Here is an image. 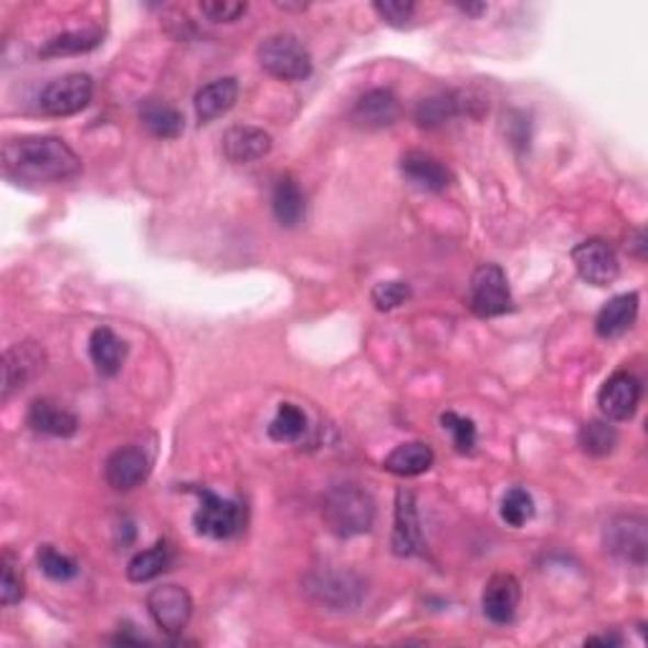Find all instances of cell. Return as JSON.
Wrapping results in <instances>:
<instances>
[{
    "mask_svg": "<svg viewBox=\"0 0 648 648\" xmlns=\"http://www.w3.org/2000/svg\"><path fill=\"white\" fill-rule=\"evenodd\" d=\"M471 104L477 102H471V97L463 91H438V94L421 99L413 118L423 130H438L461 114H469Z\"/></svg>",
    "mask_w": 648,
    "mask_h": 648,
    "instance_id": "17",
    "label": "cell"
},
{
    "mask_svg": "<svg viewBox=\"0 0 648 648\" xmlns=\"http://www.w3.org/2000/svg\"><path fill=\"white\" fill-rule=\"evenodd\" d=\"M638 320V294H618L603 304V310L595 317V332L603 339H613L626 335Z\"/></svg>",
    "mask_w": 648,
    "mask_h": 648,
    "instance_id": "21",
    "label": "cell"
},
{
    "mask_svg": "<svg viewBox=\"0 0 648 648\" xmlns=\"http://www.w3.org/2000/svg\"><path fill=\"white\" fill-rule=\"evenodd\" d=\"M256 59L266 74L281 81H304L312 74V56L292 33H277L261 41Z\"/></svg>",
    "mask_w": 648,
    "mask_h": 648,
    "instance_id": "3",
    "label": "cell"
},
{
    "mask_svg": "<svg viewBox=\"0 0 648 648\" xmlns=\"http://www.w3.org/2000/svg\"><path fill=\"white\" fill-rule=\"evenodd\" d=\"M149 477V459L143 448L122 446L104 461V479L114 492H130Z\"/></svg>",
    "mask_w": 648,
    "mask_h": 648,
    "instance_id": "14",
    "label": "cell"
},
{
    "mask_svg": "<svg viewBox=\"0 0 648 648\" xmlns=\"http://www.w3.org/2000/svg\"><path fill=\"white\" fill-rule=\"evenodd\" d=\"M628 252L636 256V259H646V234L641 228H636L634 234H630V241H628Z\"/></svg>",
    "mask_w": 648,
    "mask_h": 648,
    "instance_id": "38",
    "label": "cell"
},
{
    "mask_svg": "<svg viewBox=\"0 0 648 648\" xmlns=\"http://www.w3.org/2000/svg\"><path fill=\"white\" fill-rule=\"evenodd\" d=\"M372 8H376V13L388 23V26L395 29H403L415 15L413 0H378Z\"/></svg>",
    "mask_w": 648,
    "mask_h": 648,
    "instance_id": "36",
    "label": "cell"
},
{
    "mask_svg": "<svg viewBox=\"0 0 648 648\" xmlns=\"http://www.w3.org/2000/svg\"><path fill=\"white\" fill-rule=\"evenodd\" d=\"M641 403V380L630 372H613L597 393V409L608 421H630Z\"/></svg>",
    "mask_w": 648,
    "mask_h": 648,
    "instance_id": "12",
    "label": "cell"
},
{
    "mask_svg": "<svg viewBox=\"0 0 648 648\" xmlns=\"http://www.w3.org/2000/svg\"><path fill=\"white\" fill-rule=\"evenodd\" d=\"M459 11L467 13V15H473V19H477V15L487 13V3H461Z\"/></svg>",
    "mask_w": 648,
    "mask_h": 648,
    "instance_id": "40",
    "label": "cell"
},
{
    "mask_svg": "<svg viewBox=\"0 0 648 648\" xmlns=\"http://www.w3.org/2000/svg\"><path fill=\"white\" fill-rule=\"evenodd\" d=\"M271 153V135L259 127H231L226 135H223V155L228 157L231 163L246 165L256 163Z\"/></svg>",
    "mask_w": 648,
    "mask_h": 648,
    "instance_id": "20",
    "label": "cell"
},
{
    "mask_svg": "<svg viewBox=\"0 0 648 648\" xmlns=\"http://www.w3.org/2000/svg\"><path fill=\"white\" fill-rule=\"evenodd\" d=\"M578 444L588 456L601 459V456L613 454V448L618 446V431L608 421H588L578 431Z\"/></svg>",
    "mask_w": 648,
    "mask_h": 648,
    "instance_id": "29",
    "label": "cell"
},
{
    "mask_svg": "<svg viewBox=\"0 0 648 648\" xmlns=\"http://www.w3.org/2000/svg\"><path fill=\"white\" fill-rule=\"evenodd\" d=\"M23 593H26V588H23V572L19 562H15L11 552H3V558H0V603L11 608V605L21 603Z\"/></svg>",
    "mask_w": 648,
    "mask_h": 648,
    "instance_id": "33",
    "label": "cell"
},
{
    "mask_svg": "<svg viewBox=\"0 0 648 648\" xmlns=\"http://www.w3.org/2000/svg\"><path fill=\"white\" fill-rule=\"evenodd\" d=\"M46 368L44 347L31 343H15L3 353V401H8L21 388H26L33 378H38Z\"/></svg>",
    "mask_w": 648,
    "mask_h": 648,
    "instance_id": "11",
    "label": "cell"
},
{
    "mask_svg": "<svg viewBox=\"0 0 648 648\" xmlns=\"http://www.w3.org/2000/svg\"><path fill=\"white\" fill-rule=\"evenodd\" d=\"M29 426L44 436L71 438L79 431V418L48 398H36L29 405Z\"/></svg>",
    "mask_w": 648,
    "mask_h": 648,
    "instance_id": "19",
    "label": "cell"
},
{
    "mask_svg": "<svg viewBox=\"0 0 648 648\" xmlns=\"http://www.w3.org/2000/svg\"><path fill=\"white\" fill-rule=\"evenodd\" d=\"M91 94H94V81H91L89 74H66L41 89L38 104L41 112L48 114V118H71L85 110L91 102Z\"/></svg>",
    "mask_w": 648,
    "mask_h": 648,
    "instance_id": "7",
    "label": "cell"
},
{
    "mask_svg": "<svg viewBox=\"0 0 648 648\" xmlns=\"http://www.w3.org/2000/svg\"><path fill=\"white\" fill-rule=\"evenodd\" d=\"M139 122L157 139H178L186 130V118L182 112L160 99H147L139 107Z\"/></svg>",
    "mask_w": 648,
    "mask_h": 648,
    "instance_id": "25",
    "label": "cell"
},
{
    "mask_svg": "<svg viewBox=\"0 0 648 648\" xmlns=\"http://www.w3.org/2000/svg\"><path fill=\"white\" fill-rule=\"evenodd\" d=\"M36 560H38L41 572H44L46 578L56 580V583H66V580H74V578L79 576V562L71 560L69 555L59 552L52 545L38 547Z\"/></svg>",
    "mask_w": 648,
    "mask_h": 648,
    "instance_id": "31",
    "label": "cell"
},
{
    "mask_svg": "<svg viewBox=\"0 0 648 648\" xmlns=\"http://www.w3.org/2000/svg\"><path fill=\"white\" fill-rule=\"evenodd\" d=\"M147 611L163 634L178 636L193 616V597L180 585H157L147 593Z\"/></svg>",
    "mask_w": 648,
    "mask_h": 648,
    "instance_id": "8",
    "label": "cell"
},
{
    "mask_svg": "<svg viewBox=\"0 0 648 648\" xmlns=\"http://www.w3.org/2000/svg\"><path fill=\"white\" fill-rule=\"evenodd\" d=\"M442 426L454 436L456 451L473 454V448H477V426H473L471 418H463L459 413L446 411L442 413Z\"/></svg>",
    "mask_w": 648,
    "mask_h": 648,
    "instance_id": "34",
    "label": "cell"
},
{
    "mask_svg": "<svg viewBox=\"0 0 648 648\" xmlns=\"http://www.w3.org/2000/svg\"><path fill=\"white\" fill-rule=\"evenodd\" d=\"M271 208H273V215H277V221L284 228H297L299 223L304 221V213H306L304 193L292 176H284L277 180V186H273V193H271Z\"/></svg>",
    "mask_w": 648,
    "mask_h": 648,
    "instance_id": "26",
    "label": "cell"
},
{
    "mask_svg": "<svg viewBox=\"0 0 648 648\" xmlns=\"http://www.w3.org/2000/svg\"><path fill=\"white\" fill-rule=\"evenodd\" d=\"M436 454L434 448L423 442H411V444H401L395 446L383 459V469L395 473V477H421L426 473L431 467H434Z\"/></svg>",
    "mask_w": 648,
    "mask_h": 648,
    "instance_id": "24",
    "label": "cell"
},
{
    "mask_svg": "<svg viewBox=\"0 0 648 648\" xmlns=\"http://www.w3.org/2000/svg\"><path fill=\"white\" fill-rule=\"evenodd\" d=\"M172 562V547L168 539H157L149 550L137 552L135 558L127 562V578L132 583H149L157 576H163Z\"/></svg>",
    "mask_w": 648,
    "mask_h": 648,
    "instance_id": "27",
    "label": "cell"
},
{
    "mask_svg": "<svg viewBox=\"0 0 648 648\" xmlns=\"http://www.w3.org/2000/svg\"><path fill=\"white\" fill-rule=\"evenodd\" d=\"M89 357L99 376L114 378L127 360V343L110 327H97L89 337Z\"/></svg>",
    "mask_w": 648,
    "mask_h": 648,
    "instance_id": "22",
    "label": "cell"
},
{
    "mask_svg": "<svg viewBox=\"0 0 648 648\" xmlns=\"http://www.w3.org/2000/svg\"><path fill=\"white\" fill-rule=\"evenodd\" d=\"M246 3H234V0H205L201 3V13L213 23H234L241 15H246Z\"/></svg>",
    "mask_w": 648,
    "mask_h": 648,
    "instance_id": "37",
    "label": "cell"
},
{
    "mask_svg": "<svg viewBox=\"0 0 648 648\" xmlns=\"http://www.w3.org/2000/svg\"><path fill=\"white\" fill-rule=\"evenodd\" d=\"M585 646H621V636L618 634L593 636V638H585Z\"/></svg>",
    "mask_w": 648,
    "mask_h": 648,
    "instance_id": "39",
    "label": "cell"
},
{
    "mask_svg": "<svg viewBox=\"0 0 648 648\" xmlns=\"http://www.w3.org/2000/svg\"><path fill=\"white\" fill-rule=\"evenodd\" d=\"M532 517H535V500H532V494L522 487L510 489L502 500V519L510 527H525Z\"/></svg>",
    "mask_w": 648,
    "mask_h": 648,
    "instance_id": "32",
    "label": "cell"
},
{
    "mask_svg": "<svg viewBox=\"0 0 648 648\" xmlns=\"http://www.w3.org/2000/svg\"><path fill=\"white\" fill-rule=\"evenodd\" d=\"M393 552L398 558H418L426 552V539H423L418 504L411 489H398L395 494V522H393Z\"/></svg>",
    "mask_w": 648,
    "mask_h": 648,
    "instance_id": "10",
    "label": "cell"
},
{
    "mask_svg": "<svg viewBox=\"0 0 648 648\" xmlns=\"http://www.w3.org/2000/svg\"><path fill=\"white\" fill-rule=\"evenodd\" d=\"M603 543L616 560L644 568L648 558V522L638 514H618L605 525Z\"/></svg>",
    "mask_w": 648,
    "mask_h": 648,
    "instance_id": "6",
    "label": "cell"
},
{
    "mask_svg": "<svg viewBox=\"0 0 648 648\" xmlns=\"http://www.w3.org/2000/svg\"><path fill=\"white\" fill-rule=\"evenodd\" d=\"M469 310L481 320L502 317L514 310L510 281L500 264H479L471 273Z\"/></svg>",
    "mask_w": 648,
    "mask_h": 648,
    "instance_id": "5",
    "label": "cell"
},
{
    "mask_svg": "<svg viewBox=\"0 0 648 648\" xmlns=\"http://www.w3.org/2000/svg\"><path fill=\"white\" fill-rule=\"evenodd\" d=\"M401 118V102L390 89H370L357 99L350 122L360 130H383Z\"/></svg>",
    "mask_w": 648,
    "mask_h": 648,
    "instance_id": "16",
    "label": "cell"
},
{
    "mask_svg": "<svg viewBox=\"0 0 648 648\" xmlns=\"http://www.w3.org/2000/svg\"><path fill=\"white\" fill-rule=\"evenodd\" d=\"M519 601V580L510 576V572H496V576L489 578L484 595H481V608H484V616L496 623V626H506V623H512L514 616H517Z\"/></svg>",
    "mask_w": 648,
    "mask_h": 648,
    "instance_id": "15",
    "label": "cell"
},
{
    "mask_svg": "<svg viewBox=\"0 0 648 648\" xmlns=\"http://www.w3.org/2000/svg\"><path fill=\"white\" fill-rule=\"evenodd\" d=\"M372 304H376V310L380 312H393L398 306H403L405 302L411 299V287L405 284V281H380L372 289Z\"/></svg>",
    "mask_w": 648,
    "mask_h": 648,
    "instance_id": "35",
    "label": "cell"
},
{
    "mask_svg": "<svg viewBox=\"0 0 648 648\" xmlns=\"http://www.w3.org/2000/svg\"><path fill=\"white\" fill-rule=\"evenodd\" d=\"M306 431V415L294 403H281L273 421L269 423V438L277 444L299 442Z\"/></svg>",
    "mask_w": 648,
    "mask_h": 648,
    "instance_id": "30",
    "label": "cell"
},
{
    "mask_svg": "<svg viewBox=\"0 0 648 648\" xmlns=\"http://www.w3.org/2000/svg\"><path fill=\"white\" fill-rule=\"evenodd\" d=\"M322 517L332 535L350 539L365 535L376 525V502L357 484H339L324 496Z\"/></svg>",
    "mask_w": 648,
    "mask_h": 648,
    "instance_id": "2",
    "label": "cell"
},
{
    "mask_svg": "<svg viewBox=\"0 0 648 648\" xmlns=\"http://www.w3.org/2000/svg\"><path fill=\"white\" fill-rule=\"evenodd\" d=\"M3 168L26 182H62L79 176L81 160L62 137L26 135L3 145Z\"/></svg>",
    "mask_w": 648,
    "mask_h": 648,
    "instance_id": "1",
    "label": "cell"
},
{
    "mask_svg": "<svg viewBox=\"0 0 648 648\" xmlns=\"http://www.w3.org/2000/svg\"><path fill=\"white\" fill-rule=\"evenodd\" d=\"M401 172L413 186H418L421 190H431V193H442V190L454 182L451 170L442 160H436L434 155L418 153V149L401 157Z\"/></svg>",
    "mask_w": 648,
    "mask_h": 648,
    "instance_id": "18",
    "label": "cell"
},
{
    "mask_svg": "<svg viewBox=\"0 0 648 648\" xmlns=\"http://www.w3.org/2000/svg\"><path fill=\"white\" fill-rule=\"evenodd\" d=\"M104 33L97 29H85V31H66L59 33V36L48 38L44 46L38 48L41 56H77V54H87L94 52V48L102 44Z\"/></svg>",
    "mask_w": 648,
    "mask_h": 648,
    "instance_id": "28",
    "label": "cell"
},
{
    "mask_svg": "<svg viewBox=\"0 0 648 648\" xmlns=\"http://www.w3.org/2000/svg\"><path fill=\"white\" fill-rule=\"evenodd\" d=\"M238 99V81L234 77L215 79L195 94V114L203 124L223 118V114L234 110Z\"/></svg>",
    "mask_w": 648,
    "mask_h": 648,
    "instance_id": "23",
    "label": "cell"
},
{
    "mask_svg": "<svg viewBox=\"0 0 648 648\" xmlns=\"http://www.w3.org/2000/svg\"><path fill=\"white\" fill-rule=\"evenodd\" d=\"M306 593L332 611H347L360 603L362 583L350 572H314L306 578Z\"/></svg>",
    "mask_w": 648,
    "mask_h": 648,
    "instance_id": "13",
    "label": "cell"
},
{
    "mask_svg": "<svg viewBox=\"0 0 648 648\" xmlns=\"http://www.w3.org/2000/svg\"><path fill=\"white\" fill-rule=\"evenodd\" d=\"M572 264L580 273V279L590 287H611L618 279L621 264L613 246L603 238H588L583 244L572 248Z\"/></svg>",
    "mask_w": 648,
    "mask_h": 648,
    "instance_id": "9",
    "label": "cell"
},
{
    "mask_svg": "<svg viewBox=\"0 0 648 648\" xmlns=\"http://www.w3.org/2000/svg\"><path fill=\"white\" fill-rule=\"evenodd\" d=\"M190 492L198 494L201 506L193 514L195 532L211 539H231L236 537L246 525V506L236 500H223L205 487H190Z\"/></svg>",
    "mask_w": 648,
    "mask_h": 648,
    "instance_id": "4",
    "label": "cell"
}]
</instances>
